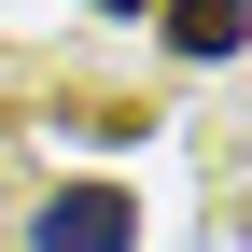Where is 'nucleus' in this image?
Returning a JSON list of instances; mask_svg holds the SVG:
<instances>
[{
	"instance_id": "nucleus-2",
	"label": "nucleus",
	"mask_w": 252,
	"mask_h": 252,
	"mask_svg": "<svg viewBox=\"0 0 252 252\" xmlns=\"http://www.w3.org/2000/svg\"><path fill=\"white\" fill-rule=\"evenodd\" d=\"M238 28H252V0H168V42L196 56V70H210V56H238Z\"/></svg>"
},
{
	"instance_id": "nucleus-3",
	"label": "nucleus",
	"mask_w": 252,
	"mask_h": 252,
	"mask_svg": "<svg viewBox=\"0 0 252 252\" xmlns=\"http://www.w3.org/2000/svg\"><path fill=\"white\" fill-rule=\"evenodd\" d=\"M98 14H154V0H98Z\"/></svg>"
},
{
	"instance_id": "nucleus-1",
	"label": "nucleus",
	"mask_w": 252,
	"mask_h": 252,
	"mask_svg": "<svg viewBox=\"0 0 252 252\" xmlns=\"http://www.w3.org/2000/svg\"><path fill=\"white\" fill-rule=\"evenodd\" d=\"M126 238H140V210H126L112 182H56L42 224H28V252H126Z\"/></svg>"
}]
</instances>
